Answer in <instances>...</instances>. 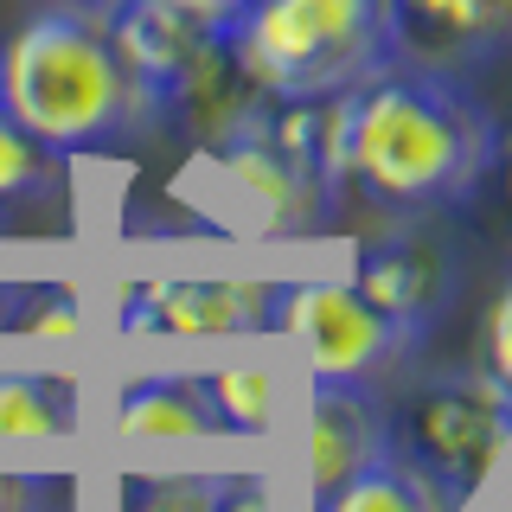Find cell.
Segmentation results:
<instances>
[{
    "mask_svg": "<svg viewBox=\"0 0 512 512\" xmlns=\"http://www.w3.org/2000/svg\"><path fill=\"white\" fill-rule=\"evenodd\" d=\"M487 167L493 128L461 90V77L391 58L365 84H352L346 186L378 212H423L442 199H468Z\"/></svg>",
    "mask_w": 512,
    "mask_h": 512,
    "instance_id": "obj_1",
    "label": "cell"
},
{
    "mask_svg": "<svg viewBox=\"0 0 512 512\" xmlns=\"http://www.w3.org/2000/svg\"><path fill=\"white\" fill-rule=\"evenodd\" d=\"M0 109L58 160L116 148L160 116L154 96L116 58L96 7H45L13 26V39L0 45Z\"/></svg>",
    "mask_w": 512,
    "mask_h": 512,
    "instance_id": "obj_2",
    "label": "cell"
},
{
    "mask_svg": "<svg viewBox=\"0 0 512 512\" xmlns=\"http://www.w3.org/2000/svg\"><path fill=\"white\" fill-rule=\"evenodd\" d=\"M224 45L263 103L352 90L397 58L384 0H250Z\"/></svg>",
    "mask_w": 512,
    "mask_h": 512,
    "instance_id": "obj_3",
    "label": "cell"
},
{
    "mask_svg": "<svg viewBox=\"0 0 512 512\" xmlns=\"http://www.w3.org/2000/svg\"><path fill=\"white\" fill-rule=\"evenodd\" d=\"M506 442H512V391L487 372L429 384L391 416V448L416 461L455 506L487 487Z\"/></svg>",
    "mask_w": 512,
    "mask_h": 512,
    "instance_id": "obj_4",
    "label": "cell"
},
{
    "mask_svg": "<svg viewBox=\"0 0 512 512\" xmlns=\"http://www.w3.org/2000/svg\"><path fill=\"white\" fill-rule=\"evenodd\" d=\"M276 327L308 352L314 378L372 384L397 365L416 333L397 327L378 301H365L352 282H288L276 288Z\"/></svg>",
    "mask_w": 512,
    "mask_h": 512,
    "instance_id": "obj_5",
    "label": "cell"
},
{
    "mask_svg": "<svg viewBox=\"0 0 512 512\" xmlns=\"http://www.w3.org/2000/svg\"><path fill=\"white\" fill-rule=\"evenodd\" d=\"M397 64L468 77L512 45V0H384Z\"/></svg>",
    "mask_w": 512,
    "mask_h": 512,
    "instance_id": "obj_6",
    "label": "cell"
},
{
    "mask_svg": "<svg viewBox=\"0 0 512 512\" xmlns=\"http://www.w3.org/2000/svg\"><path fill=\"white\" fill-rule=\"evenodd\" d=\"M276 327V288L269 282H148L128 295L122 333H167V340H231V333Z\"/></svg>",
    "mask_w": 512,
    "mask_h": 512,
    "instance_id": "obj_7",
    "label": "cell"
},
{
    "mask_svg": "<svg viewBox=\"0 0 512 512\" xmlns=\"http://www.w3.org/2000/svg\"><path fill=\"white\" fill-rule=\"evenodd\" d=\"M212 160L276 231H314V224L327 218V205H333L327 180H320L314 167H301V160L263 128V116H256L244 135H231L224 148H212Z\"/></svg>",
    "mask_w": 512,
    "mask_h": 512,
    "instance_id": "obj_8",
    "label": "cell"
},
{
    "mask_svg": "<svg viewBox=\"0 0 512 512\" xmlns=\"http://www.w3.org/2000/svg\"><path fill=\"white\" fill-rule=\"evenodd\" d=\"M391 455V410H378L365 397V384H340V378H314L308 397V480L314 493L340 487L359 468Z\"/></svg>",
    "mask_w": 512,
    "mask_h": 512,
    "instance_id": "obj_9",
    "label": "cell"
},
{
    "mask_svg": "<svg viewBox=\"0 0 512 512\" xmlns=\"http://www.w3.org/2000/svg\"><path fill=\"white\" fill-rule=\"evenodd\" d=\"M103 26H109L116 58L128 64V77L154 96V109L167 103V90L186 77V64L199 58V45L218 32V26H199L186 7H173V0H122V7L103 13Z\"/></svg>",
    "mask_w": 512,
    "mask_h": 512,
    "instance_id": "obj_10",
    "label": "cell"
},
{
    "mask_svg": "<svg viewBox=\"0 0 512 512\" xmlns=\"http://www.w3.org/2000/svg\"><path fill=\"white\" fill-rule=\"evenodd\" d=\"M448 250L423 244V237H384V244H365L359 250V269H352V288L365 301H378L397 327L423 333L429 320L442 314L448 301Z\"/></svg>",
    "mask_w": 512,
    "mask_h": 512,
    "instance_id": "obj_11",
    "label": "cell"
},
{
    "mask_svg": "<svg viewBox=\"0 0 512 512\" xmlns=\"http://www.w3.org/2000/svg\"><path fill=\"white\" fill-rule=\"evenodd\" d=\"M116 442H205L218 429L205 384L192 378H135L109 410Z\"/></svg>",
    "mask_w": 512,
    "mask_h": 512,
    "instance_id": "obj_12",
    "label": "cell"
},
{
    "mask_svg": "<svg viewBox=\"0 0 512 512\" xmlns=\"http://www.w3.org/2000/svg\"><path fill=\"white\" fill-rule=\"evenodd\" d=\"M314 512H455V500H448L416 461H404L391 448L384 461L359 468L352 480H340V487H327Z\"/></svg>",
    "mask_w": 512,
    "mask_h": 512,
    "instance_id": "obj_13",
    "label": "cell"
},
{
    "mask_svg": "<svg viewBox=\"0 0 512 512\" xmlns=\"http://www.w3.org/2000/svg\"><path fill=\"white\" fill-rule=\"evenodd\" d=\"M77 429V397L58 378L0 372V442H58Z\"/></svg>",
    "mask_w": 512,
    "mask_h": 512,
    "instance_id": "obj_14",
    "label": "cell"
},
{
    "mask_svg": "<svg viewBox=\"0 0 512 512\" xmlns=\"http://www.w3.org/2000/svg\"><path fill=\"white\" fill-rule=\"evenodd\" d=\"M58 167H64V160L45 148L32 128H20L7 109H0V218L52 199V192H58Z\"/></svg>",
    "mask_w": 512,
    "mask_h": 512,
    "instance_id": "obj_15",
    "label": "cell"
},
{
    "mask_svg": "<svg viewBox=\"0 0 512 512\" xmlns=\"http://www.w3.org/2000/svg\"><path fill=\"white\" fill-rule=\"evenodd\" d=\"M205 404H212L218 429H231V436H263L269 423H276V372L269 365H224V372L205 378Z\"/></svg>",
    "mask_w": 512,
    "mask_h": 512,
    "instance_id": "obj_16",
    "label": "cell"
},
{
    "mask_svg": "<svg viewBox=\"0 0 512 512\" xmlns=\"http://www.w3.org/2000/svg\"><path fill=\"white\" fill-rule=\"evenodd\" d=\"M13 333H26V340H45V346H71L84 340V295H71V288H20V308L7 320Z\"/></svg>",
    "mask_w": 512,
    "mask_h": 512,
    "instance_id": "obj_17",
    "label": "cell"
},
{
    "mask_svg": "<svg viewBox=\"0 0 512 512\" xmlns=\"http://www.w3.org/2000/svg\"><path fill=\"white\" fill-rule=\"evenodd\" d=\"M218 493L212 474H141L122 480V512H218Z\"/></svg>",
    "mask_w": 512,
    "mask_h": 512,
    "instance_id": "obj_18",
    "label": "cell"
},
{
    "mask_svg": "<svg viewBox=\"0 0 512 512\" xmlns=\"http://www.w3.org/2000/svg\"><path fill=\"white\" fill-rule=\"evenodd\" d=\"M0 512H71V493L52 474L0 468Z\"/></svg>",
    "mask_w": 512,
    "mask_h": 512,
    "instance_id": "obj_19",
    "label": "cell"
},
{
    "mask_svg": "<svg viewBox=\"0 0 512 512\" xmlns=\"http://www.w3.org/2000/svg\"><path fill=\"white\" fill-rule=\"evenodd\" d=\"M480 372L512 391V282L500 288V301L487 308V327H480Z\"/></svg>",
    "mask_w": 512,
    "mask_h": 512,
    "instance_id": "obj_20",
    "label": "cell"
},
{
    "mask_svg": "<svg viewBox=\"0 0 512 512\" xmlns=\"http://www.w3.org/2000/svg\"><path fill=\"white\" fill-rule=\"evenodd\" d=\"M218 512H269V487L263 480H224V493H218Z\"/></svg>",
    "mask_w": 512,
    "mask_h": 512,
    "instance_id": "obj_21",
    "label": "cell"
},
{
    "mask_svg": "<svg viewBox=\"0 0 512 512\" xmlns=\"http://www.w3.org/2000/svg\"><path fill=\"white\" fill-rule=\"evenodd\" d=\"M173 7H186V13H192L199 26H218V32H224V26L237 20V13L250 7V0H173Z\"/></svg>",
    "mask_w": 512,
    "mask_h": 512,
    "instance_id": "obj_22",
    "label": "cell"
},
{
    "mask_svg": "<svg viewBox=\"0 0 512 512\" xmlns=\"http://www.w3.org/2000/svg\"><path fill=\"white\" fill-rule=\"evenodd\" d=\"M13 308H20V288H7V282H0V320H13Z\"/></svg>",
    "mask_w": 512,
    "mask_h": 512,
    "instance_id": "obj_23",
    "label": "cell"
},
{
    "mask_svg": "<svg viewBox=\"0 0 512 512\" xmlns=\"http://www.w3.org/2000/svg\"><path fill=\"white\" fill-rule=\"evenodd\" d=\"M500 186H506V205H512V141H506V154H500Z\"/></svg>",
    "mask_w": 512,
    "mask_h": 512,
    "instance_id": "obj_24",
    "label": "cell"
},
{
    "mask_svg": "<svg viewBox=\"0 0 512 512\" xmlns=\"http://www.w3.org/2000/svg\"><path fill=\"white\" fill-rule=\"evenodd\" d=\"M84 7H96V13H109V7H122V0H84Z\"/></svg>",
    "mask_w": 512,
    "mask_h": 512,
    "instance_id": "obj_25",
    "label": "cell"
}]
</instances>
